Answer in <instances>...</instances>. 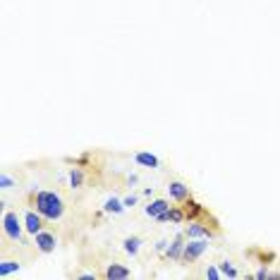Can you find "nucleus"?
Returning <instances> with one entry per match:
<instances>
[{
    "label": "nucleus",
    "instance_id": "1",
    "mask_svg": "<svg viewBox=\"0 0 280 280\" xmlns=\"http://www.w3.org/2000/svg\"><path fill=\"white\" fill-rule=\"evenodd\" d=\"M34 206L48 221H57L65 213V204H62V199L56 192H38V194L34 196Z\"/></svg>",
    "mask_w": 280,
    "mask_h": 280
},
{
    "label": "nucleus",
    "instance_id": "2",
    "mask_svg": "<svg viewBox=\"0 0 280 280\" xmlns=\"http://www.w3.org/2000/svg\"><path fill=\"white\" fill-rule=\"evenodd\" d=\"M2 230H5V235H7L12 242H19V240H22V223H19L17 213L7 211V213L2 216Z\"/></svg>",
    "mask_w": 280,
    "mask_h": 280
},
{
    "label": "nucleus",
    "instance_id": "3",
    "mask_svg": "<svg viewBox=\"0 0 280 280\" xmlns=\"http://www.w3.org/2000/svg\"><path fill=\"white\" fill-rule=\"evenodd\" d=\"M206 247H208V242L206 240H192L189 244H185V261H196L201 254L206 252Z\"/></svg>",
    "mask_w": 280,
    "mask_h": 280
},
{
    "label": "nucleus",
    "instance_id": "4",
    "mask_svg": "<svg viewBox=\"0 0 280 280\" xmlns=\"http://www.w3.org/2000/svg\"><path fill=\"white\" fill-rule=\"evenodd\" d=\"M43 216L36 211H27V216H24V230H27L29 235H38L41 232V227H43V221H41Z\"/></svg>",
    "mask_w": 280,
    "mask_h": 280
},
{
    "label": "nucleus",
    "instance_id": "5",
    "mask_svg": "<svg viewBox=\"0 0 280 280\" xmlns=\"http://www.w3.org/2000/svg\"><path fill=\"white\" fill-rule=\"evenodd\" d=\"M36 237V249L38 252H43V254H48V252H53L56 249V237L51 235V232H38V235H34Z\"/></svg>",
    "mask_w": 280,
    "mask_h": 280
},
{
    "label": "nucleus",
    "instance_id": "6",
    "mask_svg": "<svg viewBox=\"0 0 280 280\" xmlns=\"http://www.w3.org/2000/svg\"><path fill=\"white\" fill-rule=\"evenodd\" d=\"M168 201L166 199H156V201H151L146 208H144V213L149 216V218H158V216H163L166 211H168Z\"/></svg>",
    "mask_w": 280,
    "mask_h": 280
},
{
    "label": "nucleus",
    "instance_id": "7",
    "mask_svg": "<svg viewBox=\"0 0 280 280\" xmlns=\"http://www.w3.org/2000/svg\"><path fill=\"white\" fill-rule=\"evenodd\" d=\"M168 194L172 196L175 201H185V199H189V187H185L182 182H170Z\"/></svg>",
    "mask_w": 280,
    "mask_h": 280
},
{
    "label": "nucleus",
    "instance_id": "8",
    "mask_svg": "<svg viewBox=\"0 0 280 280\" xmlns=\"http://www.w3.org/2000/svg\"><path fill=\"white\" fill-rule=\"evenodd\" d=\"M130 276H132L130 268H125V266H120V263H111L108 271H106V278H111V280H127Z\"/></svg>",
    "mask_w": 280,
    "mask_h": 280
},
{
    "label": "nucleus",
    "instance_id": "9",
    "mask_svg": "<svg viewBox=\"0 0 280 280\" xmlns=\"http://www.w3.org/2000/svg\"><path fill=\"white\" fill-rule=\"evenodd\" d=\"M185 256V244H182V235H177L175 240H172V244L168 247V259H182Z\"/></svg>",
    "mask_w": 280,
    "mask_h": 280
},
{
    "label": "nucleus",
    "instance_id": "10",
    "mask_svg": "<svg viewBox=\"0 0 280 280\" xmlns=\"http://www.w3.org/2000/svg\"><path fill=\"white\" fill-rule=\"evenodd\" d=\"M137 163L146 166V168H158V158L151 156V153H137Z\"/></svg>",
    "mask_w": 280,
    "mask_h": 280
},
{
    "label": "nucleus",
    "instance_id": "11",
    "mask_svg": "<svg viewBox=\"0 0 280 280\" xmlns=\"http://www.w3.org/2000/svg\"><path fill=\"white\" fill-rule=\"evenodd\" d=\"M15 271H19V263H17V261H2V263H0V276H2V278L10 276V273H15Z\"/></svg>",
    "mask_w": 280,
    "mask_h": 280
},
{
    "label": "nucleus",
    "instance_id": "12",
    "mask_svg": "<svg viewBox=\"0 0 280 280\" xmlns=\"http://www.w3.org/2000/svg\"><path fill=\"white\" fill-rule=\"evenodd\" d=\"M106 211H108V213H122V211H125V204L117 201V199H108V201H106Z\"/></svg>",
    "mask_w": 280,
    "mask_h": 280
},
{
    "label": "nucleus",
    "instance_id": "13",
    "mask_svg": "<svg viewBox=\"0 0 280 280\" xmlns=\"http://www.w3.org/2000/svg\"><path fill=\"white\" fill-rule=\"evenodd\" d=\"M139 244H141L139 237H127V240H125V252H127V254H137V252H139Z\"/></svg>",
    "mask_w": 280,
    "mask_h": 280
},
{
    "label": "nucleus",
    "instance_id": "14",
    "mask_svg": "<svg viewBox=\"0 0 280 280\" xmlns=\"http://www.w3.org/2000/svg\"><path fill=\"white\" fill-rule=\"evenodd\" d=\"M201 211H204V208H201L196 201H187V206H185V216H187V218H196Z\"/></svg>",
    "mask_w": 280,
    "mask_h": 280
},
{
    "label": "nucleus",
    "instance_id": "15",
    "mask_svg": "<svg viewBox=\"0 0 280 280\" xmlns=\"http://www.w3.org/2000/svg\"><path fill=\"white\" fill-rule=\"evenodd\" d=\"M187 235H189V237H208V230L201 227V225H189V227H187Z\"/></svg>",
    "mask_w": 280,
    "mask_h": 280
},
{
    "label": "nucleus",
    "instance_id": "16",
    "mask_svg": "<svg viewBox=\"0 0 280 280\" xmlns=\"http://www.w3.org/2000/svg\"><path fill=\"white\" fill-rule=\"evenodd\" d=\"M168 216H170V221H172V223H182V221L187 218L180 208H168Z\"/></svg>",
    "mask_w": 280,
    "mask_h": 280
},
{
    "label": "nucleus",
    "instance_id": "17",
    "mask_svg": "<svg viewBox=\"0 0 280 280\" xmlns=\"http://www.w3.org/2000/svg\"><path fill=\"white\" fill-rule=\"evenodd\" d=\"M82 180H84V177H82V170H72V172H70V185H72V187H79V185H82Z\"/></svg>",
    "mask_w": 280,
    "mask_h": 280
},
{
    "label": "nucleus",
    "instance_id": "18",
    "mask_svg": "<svg viewBox=\"0 0 280 280\" xmlns=\"http://www.w3.org/2000/svg\"><path fill=\"white\" fill-rule=\"evenodd\" d=\"M221 268H223V276H230V278H237V271L230 266V261H223L221 263Z\"/></svg>",
    "mask_w": 280,
    "mask_h": 280
},
{
    "label": "nucleus",
    "instance_id": "19",
    "mask_svg": "<svg viewBox=\"0 0 280 280\" xmlns=\"http://www.w3.org/2000/svg\"><path fill=\"white\" fill-rule=\"evenodd\" d=\"M12 187V177L10 175H2L0 177V189H10Z\"/></svg>",
    "mask_w": 280,
    "mask_h": 280
},
{
    "label": "nucleus",
    "instance_id": "20",
    "mask_svg": "<svg viewBox=\"0 0 280 280\" xmlns=\"http://www.w3.org/2000/svg\"><path fill=\"white\" fill-rule=\"evenodd\" d=\"M206 276H208V278H221V273H218V268H213V266H211V268L206 271Z\"/></svg>",
    "mask_w": 280,
    "mask_h": 280
},
{
    "label": "nucleus",
    "instance_id": "21",
    "mask_svg": "<svg viewBox=\"0 0 280 280\" xmlns=\"http://www.w3.org/2000/svg\"><path fill=\"white\" fill-rule=\"evenodd\" d=\"M122 204H125V208H127V206H134V204H137V196H127Z\"/></svg>",
    "mask_w": 280,
    "mask_h": 280
}]
</instances>
